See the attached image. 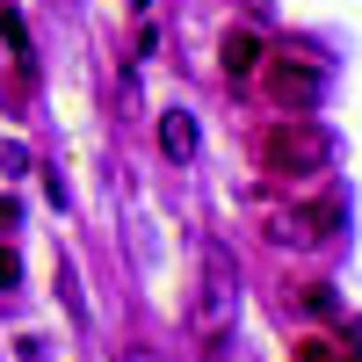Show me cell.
Returning <instances> with one entry per match:
<instances>
[{
	"instance_id": "cell-1",
	"label": "cell",
	"mask_w": 362,
	"mask_h": 362,
	"mask_svg": "<svg viewBox=\"0 0 362 362\" xmlns=\"http://www.w3.org/2000/svg\"><path fill=\"white\" fill-rule=\"evenodd\" d=\"M232 319H239V268L225 247H203L196 261V297H189V334L203 355H218V341L232 334Z\"/></svg>"
},
{
	"instance_id": "cell-2",
	"label": "cell",
	"mask_w": 362,
	"mask_h": 362,
	"mask_svg": "<svg viewBox=\"0 0 362 362\" xmlns=\"http://www.w3.org/2000/svg\"><path fill=\"white\" fill-rule=\"evenodd\" d=\"M326 160H334V138H326V124H312V116H283V124L261 138V167L276 174V181L319 174Z\"/></svg>"
},
{
	"instance_id": "cell-3",
	"label": "cell",
	"mask_w": 362,
	"mask_h": 362,
	"mask_svg": "<svg viewBox=\"0 0 362 362\" xmlns=\"http://www.w3.org/2000/svg\"><path fill=\"white\" fill-rule=\"evenodd\" d=\"M341 225H348V203H341V196H319V203H290V210H276V218H268V239H276V247L312 254V247H326Z\"/></svg>"
},
{
	"instance_id": "cell-4",
	"label": "cell",
	"mask_w": 362,
	"mask_h": 362,
	"mask_svg": "<svg viewBox=\"0 0 362 362\" xmlns=\"http://www.w3.org/2000/svg\"><path fill=\"white\" fill-rule=\"evenodd\" d=\"M268 95H276L290 116H305V109L326 95V73L312 66V58H290V51H283V58H276V73H268Z\"/></svg>"
},
{
	"instance_id": "cell-5",
	"label": "cell",
	"mask_w": 362,
	"mask_h": 362,
	"mask_svg": "<svg viewBox=\"0 0 362 362\" xmlns=\"http://www.w3.org/2000/svg\"><path fill=\"white\" fill-rule=\"evenodd\" d=\"M218 66H225V80H254L261 73V37H254V29H225Z\"/></svg>"
},
{
	"instance_id": "cell-6",
	"label": "cell",
	"mask_w": 362,
	"mask_h": 362,
	"mask_svg": "<svg viewBox=\"0 0 362 362\" xmlns=\"http://www.w3.org/2000/svg\"><path fill=\"white\" fill-rule=\"evenodd\" d=\"M160 153H167V160H189V153H196V116H189V109H167V116H160Z\"/></svg>"
},
{
	"instance_id": "cell-7",
	"label": "cell",
	"mask_w": 362,
	"mask_h": 362,
	"mask_svg": "<svg viewBox=\"0 0 362 362\" xmlns=\"http://www.w3.org/2000/svg\"><path fill=\"white\" fill-rule=\"evenodd\" d=\"M0 37H8L15 66H29V22H22V8H15V0H0Z\"/></svg>"
},
{
	"instance_id": "cell-8",
	"label": "cell",
	"mask_w": 362,
	"mask_h": 362,
	"mask_svg": "<svg viewBox=\"0 0 362 362\" xmlns=\"http://www.w3.org/2000/svg\"><path fill=\"white\" fill-rule=\"evenodd\" d=\"M297 362H355L341 341H297Z\"/></svg>"
},
{
	"instance_id": "cell-9",
	"label": "cell",
	"mask_w": 362,
	"mask_h": 362,
	"mask_svg": "<svg viewBox=\"0 0 362 362\" xmlns=\"http://www.w3.org/2000/svg\"><path fill=\"white\" fill-rule=\"evenodd\" d=\"M15 283H22V261H15L8 239H0V290H15Z\"/></svg>"
},
{
	"instance_id": "cell-10",
	"label": "cell",
	"mask_w": 362,
	"mask_h": 362,
	"mask_svg": "<svg viewBox=\"0 0 362 362\" xmlns=\"http://www.w3.org/2000/svg\"><path fill=\"white\" fill-rule=\"evenodd\" d=\"M15 225H22V203H15V196H0V232H15Z\"/></svg>"
},
{
	"instance_id": "cell-11",
	"label": "cell",
	"mask_w": 362,
	"mask_h": 362,
	"mask_svg": "<svg viewBox=\"0 0 362 362\" xmlns=\"http://www.w3.org/2000/svg\"><path fill=\"white\" fill-rule=\"evenodd\" d=\"M124 362H167L160 348H124Z\"/></svg>"
},
{
	"instance_id": "cell-12",
	"label": "cell",
	"mask_w": 362,
	"mask_h": 362,
	"mask_svg": "<svg viewBox=\"0 0 362 362\" xmlns=\"http://www.w3.org/2000/svg\"><path fill=\"white\" fill-rule=\"evenodd\" d=\"M247 8H268V0H247Z\"/></svg>"
},
{
	"instance_id": "cell-13",
	"label": "cell",
	"mask_w": 362,
	"mask_h": 362,
	"mask_svg": "<svg viewBox=\"0 0 362 362\" xmlns=\"http://www.w3.org/2000/svg\"><path fill=\"white\" fill-rule=\"evenodd\" d=\"M131 8H138V0H131Z\"/></svg>"
}]
</instances>
